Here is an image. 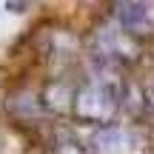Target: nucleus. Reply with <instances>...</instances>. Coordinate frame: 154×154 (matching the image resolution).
Listing matches in <instances>:
<instances>
[{
	"label": "nucleus",
	"mask_w": 154,
	"mask_h": 154,
	"mask_svg": "<svg viewBox=\"0 0 154 154\" xmlns=\"http://www.w3.org/2000/svg\"><path fill=\"white\" fill-rule=\"evenodd\" d=\"M149 106H151V111H154V94H151V100H149Z\"/></svg>",
	"instance_id": "39448f33"
},
{
	"label": "nucleus",
	"mask_w": 154,
	"mask_h": 154,
	"mask_svg": "<svg viewBox=\"0 0 154 154\" xmlns=\"http://www.w3.org/2000/svg\"><path fill=\"white\" fill-rule=\"evenodd\" d=\"M117 106H120V94L111 83L106 80H94L86 83L80 91L74 94L72 100V109L80 120L94 123V126H106V123L114 120L117 114Z\"/></svg>",
	"instance_id": "f257e3e1"
},
{
	"label": "nucleus",
	"mask_w": 154,
	"mask_h": 154,
	"mask_svg": "<svg viewBox=\"0 0 154 154\" xmlns=\"http://www.w3.org/2000/svg\"><path fill=\"white\" fill-rule=\"evenodd\" d=\"M57 154H91V149H86V146H80L77 140H60L57 143Z\"/></svg>",
	"instance_id": "20e7f679"
},
{
	"label": "nucleus",
	"mask_w": 154,
	"mask_h": 154,
	"mask_svg": "<svg viewBox=\"0 0 154 154\" xmlns=\"http://www.w3.org/2000/svg\"><path fill=\"white\" fill-rule=\"evenodd\" d=\"M117 23L128 34H149L154 29V0H117Z\"/></svg>",
	"instance_id": "7ed1b4c3"
},
{
	"label": "nucleus",
	"mask_w": 154,
	"mask_h": 154,
	"mask_svg": "<svg viewBox=\"0 0 154 154\" xmlns=\"http://www.w3.org/2000/svg\"><path fill=\"white\" fill-rule=\"evenodd\" d=\"M143 137L134 128L106 123L91 134V154H143Z\"/></svg>",
	"instance_id": "f03ea898"
}]
</instances>
